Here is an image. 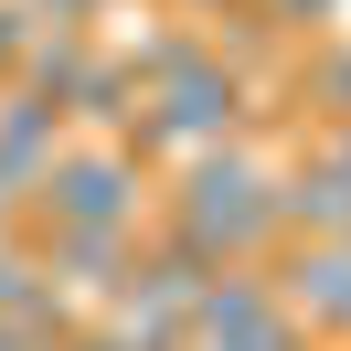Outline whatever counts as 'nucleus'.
<instances>
[{
	"instance_id": "6",
	"label": "nucleus",
	"mask_w": 351,
	"mask_h": 351,
	"mask_svg": "<svg viewBox=\"0 0 351 351\" xmlns=\"http://www.w3.org/2000/svg\"><path fill=\"white\" fill-rule=\"evenodd\" d=\"M32 256H43V277L64 287V298H117V287L138 277V234H53L43 223Z\"/></svg>"
},
{
	"instance_id": "14",
	"label": "nucleus",
	"mask_w": 351,
	"mask_h": 351,
	"mask_svg": "<svg viewBox=\"0 0 351 351\" xmlns=\"http://www.w3.org/2000/svg\"><path fill=\"white\" fill-rule=\"evenodd\" d=\"M0 351H43V341H32V330H22V319H0Z\"/></svg>"
},
{
	"instance_id": "1",
	"label": "nucleus",
	"mask_w": 351,
	"mask_h": 351,
	"mask_svg": "<svg viewBox=\"0 0 351 351\" xmlns=\"http://www.w3.org/2000/svg\"><path fill=\"white\" fill-rule=\"evenodd\" d=\"M171 234H192L213 266H256V256H277V245H287V223H277V171H266L245 138H223V149L181 160Z\"/></svg>"
},
{
	"instance_id": "16",
	"label": "nucleus",
	"mask_w": 351,
	"mask_h": 351,
	"mask_svg": "<svg viewBox=\"0 0 351 351\" xmlns=\"http://www.w3.org/2000/svg\"><path fill=\"white\" fill-rule=\"evenodd\" d=\"M11 223H22V213H11V202H0V245H11Z\"/></svg>"
},
{
	"instance_id": "17",
	"label": "nucleus",
	"mask_w": 351,
	"mask_h": 351,
	"mask_svg": "<svg viewBox=\"0 0 351 351\" xmlns=\"http://www.w3.org/2000/svg\"><path fill=\"white\" fill-rule=\"evenodd\" d=\"M330 351H351V341H330Z\"/></svg>"
},
{
	"instance_id": "11",
	"label": "nucleus",
	"mask_w": 351,
	"mask_h": 351,
	"mask_svg": "<svg viewBox=\"0 0 351 351\" xmlns=\"http://www.w3.org/2000/svg\"><path fill=\"white\" fill-rule=\"evenodd\" d=\"M32 32H43V22H32L22 0H0V86L22 75V53H32Z\"/></svg>"
},
{
	"instance_id": "2",
	"label": "nucleus",
	"mask_w": 351,
	"mask_h": 351,
	"mask_svg": "<svg viewBox=\"0 0 351 351\" xmlns=\"http://www.w3.org/2000/svg\"><path fill=\"white\" fill-rule=\"evenodd\" d=\"M138 160L117 149V138H86V149H53L43 192H32V223H53V234H138Z\"/></svg>"
},
{
	"instance_id": "13",
	"label": "nucleus",
	"mask_w": 351,
	"mask_h": 351,
	"mask_svg": "<svg viewBox=\"0 0 351 351\" xmlns=\"http://www.w3.org/2000/svg\"><path fill=\"white\" fill-rule=\"evenodd\" d=\"M53 351H128V341H117V330H107V319H96V330H86V319H75V330H64V341H53Z\"/></svg>"
},
{
	"instance_id": "7",
	"label": "nucleus",
	"mask_w": 351,
	"mask_h": 351,
	"mask_svg": "<svg viewBox=\"0 0 351 351\" xmlns=\"http://www.w3.org/2000/svg\"><path fill=\"white\" fill-rule=\"evenodd\" d=\"M277 223L298 245H351V171H330L319 149L298 171H277Z\"/></svg>"
},
{
	"instance_id": "12",
	"label": "nucleus",
	"mask_w": 351,
	"mask_h": 351,
	"mask_svg": "<svg viewBox=\"0 0 351 351\" xmlns=\"http://www.w3.org/2000/svg\"><path fill=\"white\" fill-rule=\"evenodd\" d=\"M330 11H341V0H266V22H277V32H308V22H330Z\"/></svg>"
},
{
	"instance_id": "9",
	"label": "nucleus",
	"mask_w": 351,
	"mask_h": 351,
	"mask_svg": "<svg viewBox=\"0 0 351 351\" xmlns=\"http://www.w3.org/2000/svg\"><path fill=\"white\" fill-rule=\"evenodd\" d=\"M64 117H75V128H96V138H128V128H138V75L117 64V53H96V75L75 86Z\"/></svg>"
},
{
	"instance_id": "3",
	"label": "nucleus",
	"mask_w": 351,
	"mask_h": 351,
	"mask_svg": "<svg viewBox=\"0 0 351 351\" xmlns=\"http://www.w3.org/2000/svg\"><path fill=\"white\" fill-rule=\"evenodd\" d=\"M192 351H308V330H298V308L277 298V277L223 266L192 298Z\"/></svg>"
},
{
	"instance_id": "15",
	"label": "nucleus",
	"mask_w": 351,
	"mask_h": 351,
	"mask_svg": "<svg viewBox=\"0 0 351 351\" xmlns=\"http://www.w3.org/2000/svg\"><path fill=\"white\" fill-rule=\"evenodd\" d=\"M181 11H192V22H223V0H181Z\"/></svg>"
},
{
	"instance_id": "4",
	"label": "nucleus",
	"mask_w": 351,
	"mask_h": 351,
	"mask_svg": "<svg viewBox=\"0 0 351 351\" xmlns=\"http://www.w3.org/2000/svg\"><path fill=\"white\" fill-rule=\"evenodd\" d=\"M53 149H64V107H43V96H22V86H0V202H11V213H32Z\"/></svg>"
},
{
	"instance_id": "8",
	"label": "nucleus",
	"mask_w": 351,
	"mask_h": 351,
	"mask_svg": "<svg viewBox=\"0 0 351 351\" xmlns=\"http://www.w3.org/2000/svg\"><path fill=\"white\" fill-rule=\"evenodd\" d=\"M96 75V43L86 32H32V53H22V75L11 86L22 96H43V107H75V86Z\"/></svg>"
},
{
	"instance_id": "5",
	"label": "nucleus",
	"mask_w": 351,
	"mask_h": 351,
	"mask_svg": "<svg viewBox=\"0 0 351 351\" xmlns=\"http://www.w3.org/2000/svg\"><path fill=\"white\" fill-rule=\"evenodd\" d=\"M277 298L298 308V330L351 341V245H287L277 256Z\"/></svg>"
},
{
	"instance_id": "10",
	"label": "nucleus",
	"mask_w": 351,
	"mask_h": 351,
	"mask_svg": "<svg viewBox=\"0 0 351 351\" xmlns=\"http://www.w3.org/2000/svg\"><path fill=\"white\" fill-rule=\"evenodd\" d=\"M298 96L330 117V128H351V43H330V53H308L298 64Z\"/></svg>"
}]
</instances>
